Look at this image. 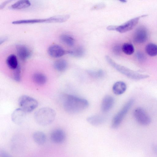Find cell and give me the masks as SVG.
Wrapping results in <instances>:
<instances>
[{
  "label": "cell",
  "instance_id": "cell-6",
  "mask_svg": "<svg viewBox=\"0 0 157 157\" xmlns=\"http://www.w3.org/2000/svg\"><path fill=\"white\" fill-rule=\"evenodd\" d=\"M18 102L20 108L26 113L32 111L38 105V102L35 99L26 95L20 97Z\"/></svg>",
  "mask_w": 157,
  "mask_h": 157
},
{
  "label": "cell",
  "instance_id": "cell-19",
  "mask_svg": "<svg viewBox=\"0 0 157 157\" xmlns=\"http://www.w3.org/2000/svg\"><path fill=\"white\" fill-rule=\"evenodd\" d=\"M6 63L8 67L13 70L16 69L19 65L17 57L14 54L10 55L7 57Z\"/></svg>",
  "mask_w": 157,
  "mask_h": 157
},
{
  "label": "cell",
  "instance_id": "cell-11",
  "mask_svg": "<svg viewBox=\"0 0 157 157\" xmlns=\"http://www.w3.org/2000/svg\"><path fill=\"white\" fill-rule=\"evenodd\" d=\"M16 49L17 56L22 61L26 60L31 56V50L25 45L17 44L16 46Z\"/></svg>",
  "mask_w": 157,
  "mask_h": 157
},
{
  "label": "cell",
  "instance_id": "cell-10",
  "mask_svg": "<svg viewBox=\"0 0 157 157\" xmlns=\"http://www.w3.org/2000/svg\"><path fill=\"white\" fill-rule=\"evenodd\" d=\"M50 138L53 143L59 144L63 143L66 139V134L64 131L61 129H56L51 133Z\"/></svg>",
  "mask_w": 157,
  "mask_h": 157
},
{
  "label": "cell",
  "instance_id": "cell-16",
  "mask_svg": "<svg viewBox=\"0 0 157 157\" xmlns=\"http://www.w3.org/2000/svg\"><path fill=\"white\" fill-rule=\"evenodd\" d=\"M87 121L90 124L94 126H98L102 124L105 121L102 116L99 115H94L88 117Z\"/></svg>",
  "mask_w": 157,
  "mask_h": 157
},
{
  "label": "cell",
  "instance_id": "cell-29",
  "mask_svg": "<svg viewBox=\"0 0 157 157\" xmlns=\"http://www.w3.org/2000/svg\"><path fill=\"white\" fill-rule=\"evenodd\" d=\"M136 56L137 59L140 61H143L145 59V56L140 52H137L136 54Z\"/></svg>",
  "mask_w": 157,
  "mask_h": 157
},
{
  "label": "cell",
  "instance_id": "cell-12",
  "mask_svg": "<svg viewBox=\"0 0 157 157\" xmlns=\"http://www.w3.org/2000/svg\"><path fill=\"white\" fill-rule=\"evenodd\" d=\"M48 52L50 56L55 58L60 57L67 53V51H65L61 47L57 44L50 46L48 48Z\"/></svg>",
  "mask_w": 157,
  "mask_h": 157
},
{
  "label": "cell",
  "instance_id": "cell-8",
  "mask_svg": "<svg viewBox=\"0 0 157 157\" xmlns=\"http://www.w3.org/2000/svg\"><path fill=\"white\" fill-rule=\"evenodd\" d=\"M148 33L146 28L143 26H140L136 30L133 36L134 41L137 44H142L147 40Z\"/></svg>",
  "mask_w": 157,
  "mask_h": 157
},
{
  "label": "cell",
  "instance_id": "cell-33",
  "mask_svg": "<svg viewBox=\"0 0 157 157\" xmlns=\"http://www.w3.org/2000/svg\"><path fill=\"white\" fill-rule=\"evenodd\" d=\"M117 26L109 25L107 27V29L109 30H116Z\"/></svg>",
  "mask_w": 157,
  "mask_h": 157
},
{
  "label": "cell",
  "instance_id": "cell-7",
  "mask_svg": "<svg viewBox=\"0 0 157 157\" xmlns=\"http://www.w3.org/2000/svg\"><path fill=\"white\" fill-rule=\"evenodd\" d=\"M133 116L136 121L140 124L146 126L149 125L151 121V118L142 108H136L133 112Z\"/></svg>",
  "mask_w": 157,
  "mask_h": 157
},
{
  "label": "cell",
  "instance_id": "cell-15",
  "mask_svg": "<svg viewBox=\"0 0 157 157\" xmlns=\"http://www.w3.org/2000/svg\"><path fill=\"white\" fill-rule=\"evenodd\" d=\"M127 86L124 82L119 81L113 84L112 90L113 93L116 95H119L123 94L126 90Z\"/></svg>",
  "mask_w": 157,
  "mask_h": 157
},
{
  "label": "cell",
  "instance_id": "cell-35",
  "mask_svg": "<svg viewBox=\"0 0 157 157\" xmlns=\"http://www.w3.org/2000/svg\"><path fill=\"white\" fill-rule=\"evenodd\" d=\"M120 1L121 2H123V3H124V2H126V1L125 0H121Z\"/></svg>",
  "mask_w": 157,
  "mask_h": 157
},
{
  "label": "cell",
  "instance_id": "cell-14",
  "mask_svg": "<svg viewBox=\"0 0 157 157\" xmlns=\"http://www.w3.org/2000/svg\"><path fill=\"white\" fill-rule=\"evenodd\" d=\"M114 99L111 96L107 95L103 99L101 105V109L104 112L109 111L113 107L114 104Z\"/></svg>",
  "mask_w": 157,
  "mask_h": 157
},
{
  "label": "cell",
  "instance_id": "cell-24",
  "mask_svg": "<svg viewBox=\"0 0 157 157\" xmlns=\"http://www.w3.org/2000/svg\"><path fill=\"white\" fill-rule=\"evenodd\" d=\"M67 53L75 57H80L84 55V50L82 47H78L72 50L67 51Z\"/></svg>",
  "mask_w": 157,
  "mask_h": 157
},
{
  "label": "cell",
  "instance_id": "cell-30",
  "mask_svg": "<svg viewBox=\"0 0 157 157\" xmlns=\"http://www.w3.org/2000/svg\"><path fill=\"white\" fill-rule=\"evenodd\" d=\"M0 157H12V156L6 151L2 150L0 151Z\"/></svg>",
  "mask_w": 157,
  "mask_h": 157
},
{
  "label": "cell",
  "instance_id": "cell-20",
  "mask_svg": "<svg viewBox=\"0 0 157 157\" xmlns=\"http://www.w3.org/2000/svg\"><path fill=\"white\" fill-rule=\"evenodd\" d=\"M55 69L59 71H65L67 67V63L66 60L61 59L57 60L53 64Z\"/></svg>",
  "mask_w": 157,
  "mask_h": 157
},
{
  "label": "cell",
  "instance_id": "cell-23",
  "mask_svg": "<svg viewBox=\"0 0 157 157\" xmlns=\"http://www.w3.org/2000/svg\"><path fill=\"white\" fill-rule=\"evenodd\" d=\"M61 42L69 47H72L75 44V40L70 36L67 34L61 35L60 37Z\"/></svg>",
  "mask_w": 157,
  "mask_h": 157
},
{
  "label": "cell",
  "instance_id": "cell-22",
  "mask_svg": "<svg viewBox=\"0 0 157 157\" xmlns=\"http://www.w3.org/2000/svg\"><path fill=\"white\" fill-rule=\"evenodd\" d=\"M145 51L149 56H154L157 55V45L150 43L148 44L145 47Z\"/></svg>",
  "mask_w": 157,
  "mask_h": 157
},
{
  "label": "cell",
  "instance_id": "cell-31",
  "mask_svg": "<svg viewBox=\"0 0 157 157\" xmlns=\"http://www.w3.org/2000/svg\"><path fill=\"white\" fill-rule=\"evenodd\" d=\"M11 1L10 0L6 1L3 2L0 6V9H2L8 3Z\"/></svg>",
  "mask_w": 157,
  "mask_h": 157
},
{
  "label": "cell",
  "instance_id": "cell-25",
  "mask_svg": "<svg viewBox=\"0 0 157 157\" xmlns=\"http://www.w3.org/2000/svg\"><path fill=\"white\" fill-rule=\"evenodd\" d=\"M122 51L127 55H131L134 53V48L132 44L125 43L122 46Z\"/></svg>",
  "mask_w": 157,
  "mask_h": 157
},
{
  "label": "cell",
  "instance_id": "cell-5",
  "mask_svg": "<svg viewBox=\"0 0 157 157\" xmlns=\"http://www.w3.org/2000/svg\"><path fill=\"white\" fill-rule=\"evenodd\" d=\"M134 101L131 99L128 101L121 109L115 115L111 124V128H117L120 125L126 114L133 104Z\"/></svg>",
  "mask_w": 157,
  "mask_h": 157
},
{
  "label": "cell",
  "instance_id": "cell-4",
  "mask_svg": "<svg viewBox=\"0 0 157 157\" xmlns=\"http://www.w3.org/2000/svg\"><path fill=\"white\" fill-rule=\"evenodd\" d=\"M68 15H63L53 16L48 18L42 19H34L21 20L13 21V24H35L38 23H62L67 21L69 18Z\"/></svg>",
  "mask_w": 157,
  "mask_h": 157
},
{
  "label": "cell",
  "instance_id": "cell-9",
  "mask_svg": "<svg viewBox=\"0 0 157 157\" xmlns=\"http://www.w3.org/2000/svg\"><path fill=\"white\" fill-rule=\"evenodd\" d=\"M141 16L132 19L124 24L117 26L116 30L121 33H124L132 29L138 23Z\"/></svg>",
  "mask_w": 157,
  "mask_h": 157
},
{
  "label": "cell",
  "instance_id": "cell-34",
  "mask_svg": "<svg viewBox=\"0 0 157 157\" xmlns=\"http://www.w3.org/2000/svg\"><path fill=\"white\" fill-rule=\"evenodd\" d=\"M7 39V38L6 37H2V38H0V44H1L3 42H5Z\"/></svg>",
  "mask_w": 157,
  "mask_h": 157
},
{
  "label": "cell",
  "instance_id": "cell-3",
  "mask_svg": "<svg viewBox=\"0 0 157 157\" xmlns=\"http://www.w3.org/2000/svg\"><path fill=\"white\" fill-rule=\"evenodd\" d=\"M105 58L108 63L111 66L118 72L134 80H140L147 78L149 77L148 75L138 73L124 66L118 64L108 56H106Z\"/></svg>",
  "mask_w": 157,
  "mask_h": 157
},
{
  "label": "cell",
  "instance_id": "cell-32",
  "mask_svg": "<svg viewBox=\"0 0 157 157\" xmlns=\"http://www.w3.org/2000/svg\"><path fill=\"white\" fill-rule=\"evenodd\" d=\"M152 149L154 154L157 156V144H155L152 146Z\"/></svg>",
  "mask_w": 157,
  "mask_h": 157
},
{
  "label": "cell",
  "instance_id": "cell-17",
  "mask_svg": "<svg viewBox=\"0 0 157 157\" xmlns=\"http://www.w3.org/2000/svg\"><path fill=\"white\" fill-rule=\"evenodd\" d=\"M33 138L36 144L39 145L44 144L46 140V136L43 132L37 131L35 132L33 135Z\"/></svg>",
  "mask_w": 157,
  "mask_h": 157
},
{
  "label": "cell",
  "instance_id": "cell-21",
  "mask_svg": "<svg viewBox=\"0 0 157 157\" xmlns=\"http://www.w3.org/2000/svg\"><path fill=\"white\" fill-rule=\"evenodd\" d=\"M33 81L39 85H43L46 82V77L44 74L40 73H36L33 76Z\"/></svg>",
  "mask_w": 157,
  "mask_h": 157
},
{
  "label": "cell",
  "instance_id": "cell-1",
  "mask_svg": "<svg viewBox=\"0 0 157 157\" xmlns=\"http://www.w3.org/2000/svg\"><path fill=\"white\" fill-rule=\"evenodd\" d=\"M63 105L67 112L75 113L86 109L89 105V103L85 98L74 95H67L64 98Z\"/></svg>",
  "mask_w": 157,
  "mask_h": 157
},
{
  "label": "cell",
  "instance_id": "cell-27",
  "mask_svg": "<svg viewBox=\"0 0 157 157\" xmlns=\"http://www.w3.org/2000/svg\"><path fill=\"white\" fill-rule=\"evenodd\" d=\"M21 69L20 66L19 65L14 70L13 78L17 82H19L21 77Z\"/></svg>",
  "mask_w": 157,
  "mask_h": 157
},
{
  "label": "cell",
  "instance_id": "cell-18",
  "mask_svg": "<svg viewBox=\"0 0 157 157\" xmlns=\"http://www.w3.org/2000/svg\"><path fill=\"white\" fill-rule=\"evenodd\" d=\"M30 2L27 0H19L13 4L10 8L14 10H21L27 8L31 6Z\"/></svg>",
  "mask_w": 157,
  "mask_h": 157
},
{
  "label": "cell",
  "instance_id": "cell-2",
  "mask_svg": "<svg viewBox=\"0 0 157 157\" xmlns=\"http://www.w3.org/2000/svg\"><path fill=\"white\" fill-rule=\"evenodd\" d=\"M56 116L55 111L52 109L45 107L40 109L34 114L36 122L42 126L49 125L54 120Z\"/></svg>",
  "mask_w": 157,
  "mask_h": 157
},
{
  "label": "cell",
  "instance_id": "cell-28",
  "mask_svg": "<svg viewBox=\"0 0 157 157\" xmlns=\"http://www.w3.org/2000/svg\"><path fill=\"white\" fill-rule=\"evenodd\" d=\"M121 51L122 46L119 45H115L113 48V53L116 55H119L121 53Z\"/></svg>",
  "mask_w": 157,
  "mask_h": 157
},
{
  "label": "cell",
  "instance_id": "cell-13",
  "mask_svg": "<svg viewBox=\"0 0 157 157\" xmlns=\"http://www.w3.org/2000/svg\"><path fill=\"white\" fill-rule=\"evenodd\" d=\"M26 113L20 108L16 109L12 114V121L16 124H21L24 121Z\"/></svg>",
  "mask_w": 157,
  "mask_h": 157
},
{
  "label": "cell",
  "instance_id": "cell-26",
  "mask_svg": "<svg viewBox=\"0 0 157 157\" xmlns=\"http://www.w3.org/2000/svg\"><path fill=\"white\" fill-rule=\"evenodd\" d=\"M89 75L94 78H100L102 77L104 74V71L101 69L90 70L88 71Z\"/></svg>",
  "mask_w": 157,
  "mask_h": 157
}]
</instances>
